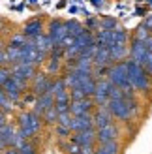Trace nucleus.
Listing matches in <instances>:
<instances>
[{
	"instance_id": "nucleus-1",
	"label": "nucleus",
	"mask_w": 152,
	"mask_h": 154,
	"mask_svg": "<svg viewBox=\"0 0 152 154\" xmlns=\"http://www.w3.org/2000/svg\"><path fill=\"white\" fill-rule=\"evenodd\" d=\"M128 64V79H130V85L135 92H141V94H145V92L150 90V75L145 72V68L141 64L133 62V60H126Z\"/></svg>"
},
{
	"instance_id": "nucleus-2",
	"label": "nucleus",
	"mask_w": 152,
	"mask_h": 154,
	"mask_svg": "<svg viewBox=\"0 0 152 154\" xmlns=\"http://www.w3.org/2000/svg\"><path fill=\"white\" fill-rule=\"evenodd\" d=\"M107 111L113 115V119H118L122 122H128L132 117L135 109H137V103H135V98L128 100V98H120V100H107Z\"/></svg>"
},
{
	"instance_id": "nucleus-3",
	"label": "nucleus",
	"mask_w": 152,
	"mask_h": 154,
	"mask_svg": "<svg viewBox=\"0 0 152 154\" xmlns=\"http://www.w3.org/2000/svg\"><path fill=\"white\" fill-rule=\"evenodd\" d=\"M111 85L122 88V90H133L132 85H130V79H128V64L126 60H120V62H113L107 70V75H105Z\"/></svg>"
},
{
	"instance_id": "nucleus-4",
	"label": "nucleus",
	"mask_w": 152,
	"mask_h": 154,
	"mask_svg": "<svg viewBox=\"0 0 152 154\" xmlns=\"http://www.w3.org/2000/svg\"><path fill=\"white\" fill-rule=\"evenodd\" d=\"M41 126H43V122H41L40 115H36L32 111H23L19 115V132L25 135V139H30V137L38 135Z\"/></svg>"
},
{
	"instance_id": "nucleus-5",
	"label": "nucleus",
	"mask_w": 152,
	"mask_h": 154,
	"mask_svg": "<svg viewBox=\"0 0 152 154\" xmlns=\"http://www.w3.org/2000/svg\"><path fill=\"white\" fill-rule=\"evenodd\" d=\"M53 77L49 73H36L32 79H30V92L34 96H40V94H45V92H53Z\"/></svg>"
},
{
	"instance_id": "nucleus-6",
	"label": "nucleus",
	"mask_w": 152,
	"mask_h": 154,
	"mask_svg": "<svg viewBox=\"0 0 152 154\" xmlns=\"http://www.w3.org/2000/svg\"><path fill=\"white\" fill-rule=\"evenodd\" d=\"M45 34L51 38L53 47H56V45H60V42L68 36V32H66V23L62 19H51L49 25H47V32H45Z\"/></svg>"
},
{
	"instance_id": "nucleus-7",
	"label": "nucleus",
	"mask_w": 152,
	"mask_h": 154,
	"mask_svg": "<svg viewBox=\"0 0 152 154\" xmlns=\"http://www.w3.org/2000/svg\"><path fill=\"white\" fill-rule=\"evenodd\" d=\"M109 88H111V83L105 79H96V88H94V94H92V100H94V103L98 107H102L107 103V100H109Z\"/></svg>"
},
{
	"instance_id": "nucleus-8",
	"label": "nucleus",
	"mask_w": 152,
	"mask_h": 154,
	"mask_svg": "<svg viewBox=\"0 0 152 154\" xmlns=\"http://www.w3.org/2000/svg\"><path fill=\"white\" fill-rule=\"evenodd\" d=\"M94 100L92 98H83V100H73L70 102V113L71 117H77V115H90L94 111Z\"/></svg>"
},
{
	"instance_id": "nucleus-9",
	"label": "nucleus",
	"mask_w": 152,
	"mask_h": 154,
	"mask_svg": "<svg viewBox=\"0 0 152 154\" xmlns=\"http://www.w3.org/2000/svg\"><path fill=\"white\" fill-rule=\"evenodd\" d=\"M21 32H23V36H25L26 40H34V38L41 36V34L45 32V25H43V21H41L40 17H36V19L26 21Z\"/></svg>"
},
{
	"instance_id": "nucleus-10",
	"label": "nucleus",
	"mask_w": 152,
	"mask_h": 154,
	"mask_svg": "<svg viewBox=\"0 0 152 154\" xmlns=\"http://www.w3.org/2000/svg\"><path fill=\"white\" fill-rule=\"evenodd\" d=\"M147 47H145V42H139L135 40V38H132V43L130 47H128V55H130V58L133 60V62L137 64H145V58H147Z\"/></svg>"
},
{
	"instance_id": "nucleus-11",
	"label": "nucleus",
	"mask_w": 152,
	"mask_h": 154,
	"mask_svg": "<svg viewBox=\"0 0 152 154\" xmlns=\"http://www.w3.org/2000/svg\"><path fill=\"white\" fill-rule=\"evenodd\" d=\"M71 143L79 145V147H94V143H96V128L83 130V132H75L71 135Z\"/></svg>"
},
{
	"instance_id": "nucleus-12",
	"label": "nucleus",
	"mask_w": 152,
	"mask_h": 154,
	"mask_svg": "<svg viewBox=\"0 0 152 154\" xmlns=\"http://www.w3.org/2000/svg\"><path fill=\"white\" fill-rule=\"evenodd\" d=\"M118 128L113 124H107V126H103V128H98L96 130V143H100V145H103V143H109V141H117V137H118Z\"/></svg>"
},
{
	"instance_id": "nucleus-13",
	"label": "nucleus",
	"mask_w": 152,
	"mask_h": 154,
	"mask_svg": "<svg viewBox=\"0 0 152 154\" xmlns=\"http://www.w3.org/2000/svg\"><path fill=\"white\" fill-rule=\"evenodd\" d=\"M55 103V96H53V92H45V94H40V96H36V100H34V109H32V113H36V115H43V111L45 109H49V107Z\"/></svg>"
},
{
	"instance_id": "nucleus-14",
	"label": "nucleus",
	"mask_w": 152,
	"mask_h": 154,
	"mask_svg": "<svg viewBox=\"0 0 152 154\" xmlns=\"http://www.w3.org/2000/svg\"><path fill=\"white\" fill-rule=\"evenodd\" d=\"M94 128V120L92 115H77V117H71V132H83V130H90Z\"/></svg>"
},
{
	"instance_id": "nucleus-15",
	"label": "nucleus",
	"mask_w": 152,
	"mask_h": 154,
	"mask_svg": "<svg viewBox=\"0 0 152 154\" xmlns=\"http://www.w3.org/2000/svg\"><path fill=\"white\" fill-rule=\"evenodd\" d=\"M10 72L13 75H19V77H23V79L30 81L36 75V66H32V64H11Z\"/></svg>"
},
{
	"instance_id": "nucleus-16",
	"label": "nucleus",
	"mask_w": 152,
	"mask_h": 154,
	"mask_svg": "<svg viewBox=\"0 0 152 154\" xmlns=\"http://www.w3.org/2000/svg\"><path fill=\"white\" fill-rule=\"evenodd\" d=\"M92 120H94V128L98 130V128H103V126L111 124V122H113V115L107 111V107H105V105H102L100 109L92 115Z\"/></svg>"
},
{
	"instance_id": "nucleus-17",
	"label": "nucleus",
	"mask_w": 152,
	"mask_h": 154,
	"mask_svg": "<svg viewBox=\"0 0 152 154\" xmlns=\"http://www.w3.org/2000/svg\"><path fill=\"white\" fill-rule=\"evenodd\" d=\"M111 62H120L128 57V43H111L107 45Z\"/></svg>"
},
{
	"instance_id": "nucleus-18",
	"label": "nucleus",
	"mask_w": 152,
	"mask_h": 154,
	"mask_svg": "<svg viewBox=\"0 0 152 154\" xmlns=\"http://www.w3.org/2000/svg\"><path fill=\"white\" fill-rule=\"evenodd\" d=\"M2 90H4V94H6V98L10 100L11 103H15V102H19L21 100V96H23V92L15 87V83L11 81V79H8L4 85H2Z\"/></svg>"
},
{
	"instance_id": "nucleus-19",
	"label": "nucleus",
	"mask_w": 152,
	"mask_h": 154,
	"mask_svg": "<svg viewBox=\"0 0 152 154\" xmlns=\"http://www.w3.org/2000/svg\"><path fill=\"white\" fill-rule=\"evenodd\" d=\"M34 45H36V49L40 51V53H43V55H47L49 57V53H51V49H53V42H51V38L47 36V34H41V36H38V38H34Z\"/></svg>"
},
{
	"instance_id": "nucleus-20",
	"label": "nucleus",
	"mask_w": 152,
	"mask_h": 154,
	"mask_svg": "<svg viewBox=\"0 0 152 154\" xmlns=\"http://www.w3.org/2000/svg\"><path fill=\"white\" fill-rule=\"evenodd\" d=\"M117 26H118V19L113 17V15L98 17V28H100V30H115Z\"/></svg>"
},
{
	"instance_id": "nucleus-21",
	"label": "nucleus",
	"mask_w": 152,
	"mask_h": 154,
	"mask_svg": "<svg viewBox=\"0 0 152 154\" xmlns=\"http://www.w3.org/2000/svg\"><path fill=\"white\" fill-rule=\"evenodd\" d=\"M15 130L10 122H6L4 126H0V137H2V141L6 143V147H11V143H13V135H15Z\"/></svg>"
},
{
	"instance_id": "nucleus-22",
	"label": "nucleus",
	"mask_w": 152,
	"mask_h": 154,
	"mask_svg": "<svg viewBox=\"0 0 152 154\" xmlns=\"http://www.w3.org/2000/svg\"><path fill=\"white\" fill-rule=\"evenodd\" d=\"M64 23H66V32L70 34L71 38H77L83 30H85V25L79 23L77 19H70V21H64Z\"/></svg>"
},
{
	"instance_id": "nucleus-23",
	"label": "nucleus",
	"mask_w": 152,
	"mask_h": 154,
	"mask_svg": "<svg viewBox=\"0 0 152 154\" xmlns=\"http://www.w3.org/2000/svg\"><path fill=\"white\" fill-rule=\"evenodd\" d=\"M118 152H120V145L117 141L103 143L98 149H94V154H118Z\"/></svg>"
},
{
	"instance_id": "nucleus-24",
	"label": "nucleus",
	"mask_w": 152,
	"mask_h": 154,
	"mask_svg": "<svg viewBox=\"0 0 152 154\" xmlns=\"http://www.w3.org/2000/svg\"><path fill=\"white\" fill-rule=\"evenodd\" d=\"M70 92V88H68V85L64 81V77H58V79L53 81V96L58 98V96H64Z\"/></svg>"
},
{
	"instance_id": "nucleus-25",
	"label": "nucleus",
	"mask_w": 152,
	"mask_h": 154,
	"mask_svg": "<svg viewBox=\"0 0 152 154\" xmlns=\"http://www.w3.org/2000/svg\"><path fill=\"white\" fill-rule=\"evenodd\" d=\"M70 92L68 94H64V96H58V98H55V109H56V113H64V111H70Z\"/></svg>"
},
{
	"instance_id": "nucleus-26",
	"label": "nucleus",
	"mask_w": 152,
	"mask_h": 154,
	"mask_svg": "<svg viewBox=\"0 0 152 154\" xmlns=\"http://www.w3.org/2000/svg\"><path fill=\"white\" fill-rule=\"evenodd\" d=\"M41 120L45 122V124H49V126H53V124H56V117H58V113H56V109H55V105H51L49 109H45L43 111V115H41Z\"/></svg>"
},
{
	"instance_id": "nucleus-27",
	"label": "nucleus",
	"mask_w": 152,
	"mask_h": 154,
	"mask_svg": "<svg viewBox=\"0 0 152 154\" xmlns=\"http://www.w3.org/2000/svg\"><path fill=\"white\" fill-rule=\"evenodd\" d=\"M150 34H152V32H150V30H148V28H147V26L141 23V25L133 30V36H132V38H135V40H139V42H145Z\"/></svg>"
},
{
	"instance_id": "nucleus-28",
	"label": "nucleus",
	"mask_w": 152,
	"mask_h": 154,
	"mask_svg": "<svg viewBox=\"0 0 152 154\" xmlns=\"http://www.w3.org/2000/svg\"><path fill=\"white\" fill-rule=\"evenodd\" d=\"M10 79L15 83V87H17L21 92H28V88H30V85H28V83H30V81L23 79V77H19V75H13V73L10 75Z\"/></svg>"
},
{
	"instance_id": "nucleus-29",
	"label": "nucleus",
	"mask_w": 152,
	"mask_h": 154,
	"mask_svg": "<svg viewBox=\"0 0 152 154\" xmlns=\"http://www.w3.org/2000/svg\"><path fill=\"white\" fill-rule=\"evenodd\" d=\"M45 62H47V72H45V73H49V75L55 73V75H56V73L60 72V62H62V60L49 57V60H45Z\"/></svg>"
},
{
	"instance_id": "nucleus-30",
	"label": "nucleus",
	"mask_w": 152,
	"mask_h": 154,
	"mask_svg": "<svg viewBox=\"0 0 152 154\" xmlns=\"http://www.w3.org/2000/svg\"><path fill=\"white\" fill-rule=\"evenodd\" d=\"M56 124H58V126H64V128H70V126H71V113H70V111L58 113V117H56Z\"/></svg>"
},
{
	"instance_id": "nucleus-31",
	"label": "nucleus",
	"mask_w": 152,
	"mask_h": 154,
	"mask_svg": "<svg viewBox=\"0 0 152 154\" xmlns=\"http://www.w3.org/2000/svg\"><path fill=\"white\" fill-rule=\"evenodd\" d=\"M25 42H26V38L23 36V32H15V34L10 38V43H8V45H10V47H21Z\"/></svg>"
},
{
	"instance_id": "nucleus-32",
	"label": "nucleus",
	"mask_w": 152,
	"mask_h": 154,
	"mask_svg": "<svg viewBox=\"0 0 152 154\" xmlns=\"http://www.w3.org/2000/svg\"><path fill=\"white\" fill-rule=\"evenodd\" d=\"M19 150V154H38V150H36V145H32V143H28V141H25L21 145V147L17 149Z\"/></svg>"
},
{
	"instance_id": "nucleus-33",
	"label": "nucleus",
	"mask_w": 152,
	"mask_h": 154,
	"mask_svg": "<svg viewBox=\"0 0 152 154\" xmlns=\"http://www.w3.org/2000/svg\"><path fill=\"white\" fill-rule=\"evenodd\" d=\"M120 98H124L122 96V88L111 85V88H109V100H120Z\"/></svg>"
},
{
	"instance_id": "nucleus-34",
	"label": "nucleus",
	"mask_w": 152,
	"mask_h": 154,
	"mask_svg": "<svg viewBox=\"0 0 152 154\" xmlns=\"http://www.w3.org/2000/svg\"><path fill=\"white\" fill-rule=\"evenodd\" d=\"M10 75H11V72H10V68L8 66H0V87L10 79Z\"/></svg>"
},
{
	"instance_id": "nucleus-35",
	"label": "nucleus",
	"mask_w": 152,
	"mask_h": 154,
	"mask_svg": "<svg viewBox=\"0 0 152 154\" xmlns=\"http://www.w3.org/2000/svg\"><path fill=\"white\" fill-rule=\"evenodd\" d=\"M143 68H145V72L152 77V53H147V58H145V64H143Z\"/></svg>"
},
{
	"instance_id": "nucleus-36",
	"label": "nucleus",
	"mask_w": 152,
	"mask_h": 154,
	"mask_svg": "<svg viewBox=\"0 0 152 154\" xmlns=\"http://www.w3.org/2000/svg\"><path fill=\"white\" fill-rule=\"evenodd\" d=\"M56 132H58V135L62 137V139H68V137H70V132H71V130H70V128H64V126H58V124H56Z\"/></svg>"
},
{
	"instance_id": "nucleus-37",
	"label": "nucleus",
	"mask_w": 152,
	"mask_h": 154,
	"mask_svg": "<svg viewBox=\"0 0 152 154\" xmlns=\"http://www.w3.org/2000/svg\"><path fill=\"white\" fill-rule=\"evenodd\" d=\"M143 25H145L150 32H152V13H147L145 15V21H143Z\"/></svg>"
},
{
	"instance_id": "nucleus-38",
	"label": "nucleus",
	"mask_w": 152,
	"mask_h": 154,
	"mask_svg": "<svg viewBox=\"0 0 152 154\" xmlns=\"http://www.w3.org/2000/svg\"><path fill=\"white\" fill-rule=\"evenodd\" d=\"M135 15H137V17H145V15H147V8L137 6V8H135Z\"/></svg>"
},
{
	"instance_id": "nucleus-39",
	"label": "nucleus",
	"mask_w": 152,
	"mask_h": 154,
	"mask_svg": "<svg viewBox=\"0 0 152 154\" xmlns=\"http://www.w3.org/2000/svg\"><path fill=\"white\" fill-rule=\"evenodd\" d=\"M79 150H81V147L75 145V143H70V147H68V152H70V154H77Z\"/></svg>"
},
{
	"instance_id": "nucleus-40",
	"label": "nucleus",
	"mask_w": 152,
	"mask_h": 154,
	"mask_svg": "<svg viewBox=\"0 0 152 154\" xmlns=\"http://www.w3.org/2000/svg\"><path fill=\"white\" fill-rule=\"evenodd\" d=\"M94 26H98V19H94V17H88V21H87V26L85 28H94Z\"/></svg>"
},
{
	"instance_id": "nucleus-41",
	"label": "nucleus",
	"mask_w": 152,
	"mask_h": 154,
	"mask_svg": "<svg viewBox=\"0 0 152 154\" xmlns=\"http://www.w3.org/2000/svg\"><path fill=\"white\" fill-rule=\"evenodd\" d=\"M77 154H94V147H81Z\"/></svg>"
},
{
	"instance_id": "nucleus-42",
	"label": "nucleus",
	"mask_w": 152,
	"mask_h": 154,
	"mask_svg": "<svg viewBox=\"0 0 152 154\" xmlns=\"http://www.w3.org/2000/svg\"><path fill=\"white\" fill-rule=\"evenodd\" d=\"M90 4H92L94 8H98V10H102V8L105 6V2H103V0H90Z\"/></svg>"
},
{
	"instance_id": "nucleus-43",
	"label": "nucleus",
	"mask_w": 152,
	"mask_h": 154,
	"mask_svg": "<svg viewBox=\"0 0 152 154\" xmlns=\"http://www.w3.org/2000/svg\"><path fill=\"white\" fill-rule=\"evenodd\" d=\"M145 47H147V51H148V53H152V34L145 40Z\"/></svg>"
},
{
	"instance_id": "nucleus-44",
	"label": "nucleus",
	"mask_w": 152,
	"mask_h": 154,
	"mask_svg": "<svg viewBox=\"0 0 152 154\" xmlns=\"http://www.w3.org/2000/svg\"><path fill=\"white\" fill-rule=\"evenodd\" d=\"M6 122H8V115H6L2 109H0V126H4Z\"/></svg>"
},
{
	"instance_id": "nucleus-45",
	"label": "nucleus",
	"mask_w": 152,
	"mask_h": 154,
	"mask_svg": "<svg viewBox=\"0 0 152 154\" xmlns=\"http://www.w3.org/2000/svg\"><path fill=\"white\" fill-rule=\"evenodd\" d=\"M4 154H19V150H17V149H13V147H8V149L4 150Z\"/></svg>"
},
{
	"instance_id": "nucleus-46",
	"label": "nucleus",
	"mask_w": 152,
	"mask_h": 154,
	"mask_svg": "<svg viewBox=\"0 0 152 154\" xmlns=\"http://www.w3.org/2000/svg\"><path fill=\"white\" fill-rule=\"evenodd\" d=\"M6 149H8V147H6V143L2 141V137H0V152H4Z\"/></svg>"
},
{
	"instance_id": "nucleus-47",
	"label": "nucleus",
	"mask_w": 152,
	"mask_h": 154,
	"mask_svg": "<svg viewBox=\"0 0 152 154\" xmlns=\"http://www.w3.org/2000/svg\"><path fill=\"white\" fill-rule=\"evenodd\" d=\"M68 11H70V13H77V11H79V8H77V6H71Z\"/></svg>"
},
{
	"instance_id": "nucleus-48",
	"label": "nucleus",
	"mask_w": 152,
	"mask_h": 154,
	"mask_svg": "<svg viewBox=\"0 0 152 154\" xmlns=\"http://www.w3.org/2000/svg\"><path fill=\"white\" fill-rule=\"evenodd\" d=\"M66 4H68V0H60V2H58V4H56V8H64V6H66Z\"/></svg>"
},
{
	"instance_id": "nucleus-49",
	"label": "nucleus",
	"mask_w": 152,
	"mask_h": 154,
	"mask_svg": "<svg viewBox=\"0 0 152 154\" xmlns=\"http://www.w3.org/2000/svg\"><path fill=\"white\" fill-rule=\"evenodd\" d=\"M26 2H28L30 6H36V4H38V0H26Z\"/></svg>"
},
{
	"instance_id": "nucleus-50",
	"label": "nucleus",
	"mask_w": 152,
	"mask_h": 154,
	"mask_svg": "<svg viewBox=\"0 0 152 154\" xmlns=\"http://www.w3.org/2000/svg\"><path fill=\"white\" fill-rule=\"evenodd\" d=\"M4 49V42H2V38H0V51Z\"/></svg>"
},
{
	"instance_id": "nucleus-51",
	"label": "nucleus",
	"mask_w": 152,
	"mask_h": 154,
	"mask_svg": "<svg viewBox=\"0 0 152 154\" xmlns=\"http://www.w3.org/2000/svg\"><path fill=\"white\" fill-rule=\"evenodd\" d=\"M135 2H137V4H141V2H147V0H135Z\"/></svg>"
}]
</instances>
